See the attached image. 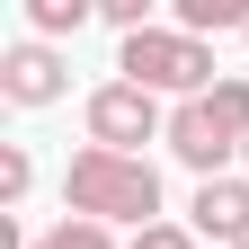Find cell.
I'll use <instances>...</instances> for the list:
<instances>
[{
	"mask_svg": "<svg viewBox=\"0 0 249 249\" xmlns=\"http://www.w3.org/2000/svg\"><path fill=\"white\" fill-rule=\"evenodd\" d=\"M134 249H196V240H187L178 223H151V231H134Z\"/></svg>",
	"mask_w": 249,
	"mask_h": 249,
	"instance_id": "8fae6325",
	"label": "cell"
},
{
	"mask_svg": "<svg viewBox=\"0 0 249 249\" xmlns=\"http://www.w3.org/2000/svg\"><path fill=\"white\" fill-rule=\"evenodd\" d=\"M169 151L196 178H223L231 151H249V80H213L205 98H178L169 107Z\"/></svg>",
	"mask_w": 249,
	"mask_h": 249,
	"instance_id": "7a4b0ae2",
	"label": "cell"
},
{
	"mask_svg": "<svg viewBox=\"0 0 249 249\" xmlns=\"http://www.w3.org/2000/svg\"><path fill=\"white\" fill-rule=\"evenodd\" d=\"M89 9H98V0H27L36 36H80V27H89Z\"/></svg>",
	"mask_w": 249,
	"mask_h": 249,
	"instance_id": "ba28073f",
	"label": "cell"
},
{
	"mask_svg": "<svg viewBox=\"0 0 249 249\" xmlns=\"http://www.w3.org/2000/svg\"><path fill=\"white\" fill-rule=\"evenodd\" d=\"M178 27L187 36H213V27H240L249 36V0H178Z\"/></svg>",
	"mask_w": 249,
	"mask_h": 249,
	"instance_id": "52a82bcc",
	"label": "cell"
},
{
	"mask_svg": "<svg viewBox=\"0 0 249 249\" xmlns=\"http://www.w3.org/2000/svg\"><path fill=\"white\" fill-rule=\"evenodd\" d=\"M151 134H169V116H160L151 89H134V80L89 89V142H98V151H134V142H151Z\"/></svg>",
	"mask_w": 249,
	"mask_h": 249,
	"instance_id": "277c9868",
	"label": "cell"
},
{
	"mask_svg": "<svg viewBox=\"0 0 249 249\" xmlns=\"http://www.w3.org/2000/svg\"><path fill=\"white\" fill-rule=\"evenodd\" d=\"M62 205L80 213V223H134L151 231V213H160V169L142 160V151H71V169H62Z\"/></svg>",
	"mask_w": 249,
	"mask_h": 249,
	"instance_id": "6da1fadb",
	"label": "cell"
},
{
	"mask_svg": "<svg viewBox=\"0 0 249 249\" xmlns=\"http://www.w3.org/2000/svg\"><path fill=\"white\" fill-rule=\"evenodd\" d=\"M240 160H249V151H240Z\"/></svg>",
	"mask_w": 249,
	"mask_h": 249,
	"instance_id": "7c38bea8",
	"label": "cell"
},
{
	"mask_svg": "<svg viewBox=\"0 0 249 249\" xmlns=\"http://www.w3.org/2000/svg\"><path fill=\"white\" fill-rule=\"evenodd\" d=\"M116 71L134 89H151V98H160V89L205 98V89H213V53H205V36H187V27H142V36H124Z\"/></svg>",
	"mask_w": 249,
	"mask_h": 249,
	"instance_id": "3957f363",
	"label": "cell"
},
{
	"mask_svg": "<svg viewBox=\"0 0 249 249\" xmlns=\"http://www.w3.org/2000/svg\"><path fill=\"white\" fill-rule=\"evenodd\" d=\"M27 178H36V169H27V151H18V142H0V205H18V196H27Z\"/></svg>",
	"mask_w": 249,
	"mask_h": 249,
	"instance_id": "30bf717a",
	"label": "cell"
},
{
	"mask_svg": "<svg viewBox=\"0 0 249 249\" xmlns=\"http://www.w3.org/2000/svg\"><path fill=\"white\" fill-rule=\"evenodd\" d=\"M62 89H71V71H62L53 45H9L0 53V98L9 107H53Z\"/></svg>",
	"mask_w": 249,
	"mask_h": 249,
	"instance_id": "5b68a950",
	"label": "cell"
},
{
	"mask_svg": "<svg viewBox=\"0 0 249 249\" xmlns=\"http://www.w3.org/2000/svg\"><path fill=\"white\" fill-rule=\"evenodd\" d=\"M187 223H196L205 240L240 249V240H249V178H205V187H196V205H187Z\"/></svg>",
	"mask_w": 249,
	"mask_h": 249,
	"instance_id": "8992f818",
	"label": "cell"
},
{
	"mask_svg": "<svg viewBox=\"0 0 249 249\" xmlns=\"http://www.w3.org/2000/svg\"><path fill=\"white\" fill-rule=\"evenodd\" d=\"M240 249H249V240H240Z\"/></svg>",
	"mask_w": 249,
	"mask_h": 249,
	"instance_id": "4fadbf2b",
	"label": "cell"
},
{
	"mask_svg": "<svg viewBox=\"0 0 249 249\" xmlns=\"http://www.w3.org/2000/svg\"><path fill=\"white\" fill-rule=\"evenodd\" d=\"M27 249H116V240H107V223H80V213H62V223H53L45 240H27Z\"/></svg>",
	"mask_w": 249,
	"mask_h": 249,
	"instance_id": "9c48e42d",
	"label": "cell"
}]
</instances>
